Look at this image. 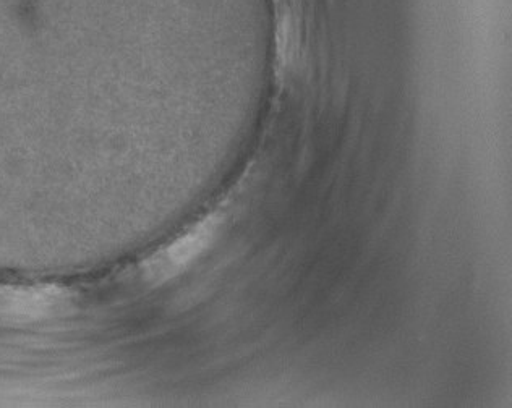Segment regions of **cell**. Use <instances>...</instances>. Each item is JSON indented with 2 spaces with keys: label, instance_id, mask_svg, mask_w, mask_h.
Here are the masks:
<instances>
[{
  "label": "cell",
  "instance_id": "obj_1",
  "mask_svg": "<svg viewBox=\"0 0 512 408\" xmlns=\"http://www.w3.org/2000/svg\"><path fill=\"white\" fill-rule=\"evenodd\" d=\"M219 227H221V217L213 214L201 219L187 232L161 248L146 263L145 274L148 281L163 284L190 268L213 245L218 237Z\"/></svg>",
  "mask_w": 512,
  "mask_h": 408
},
{
  "label": "cell",
  "instance_id": "obj_2",
  "mask_svg": "<svg viewBox=\"0 0 512 408\" xmlns=\"http://www.w3.org/2000/svg\"><path fill=\"white\" fill-rule=\"evenodd\" d=\"M62 302L52 287H0V316L12 321H33L51 315Z\"/></svg>",
  "mask_w": 512,
  "mask_h": 408
}]
</instances>
